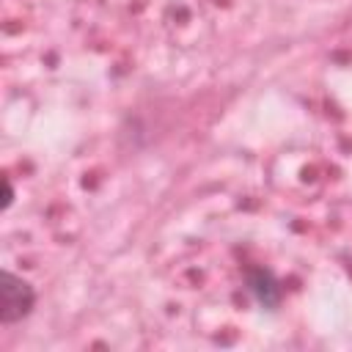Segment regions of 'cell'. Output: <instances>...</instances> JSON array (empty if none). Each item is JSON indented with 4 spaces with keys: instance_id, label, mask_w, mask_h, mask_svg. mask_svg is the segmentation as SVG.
I'll return each mask as SVG.
<instances>
[{
    "instance_id": "2",
    "label": "cell",
    "mask_w": 352,
    "mask_h": 352,
    "mask_svg": "<svg viewBox=\"0 0 352 352\" xmlns=\"http://www.w3.org/2000/svg\"><path fill=\"white\" fill-rule=\"evenodd\" d=\"M245 289H248V294L253 297V302L261 311H270L272 314L283 302V286H280V280L275 278L272 270H267L261 264L245 270Z\"/></svg>"
},
{
    "instance_id": "3",
    "label": "cell",
    "mask_w": 352,
    "mask_h": 352,
    "mask_svg": "<svg viewBox=\"0 0 352 352\" xmlns=\"http://www.w3.org/2000/svg\"><path fill=\"white\" fill-rule=\"evenodd\" d=\"M3 187H6V195H3L0 209H3V212H8V209H11V204H14V187H11V182H8V179L3 182Z\"/></svg>"
},
{
    "instance_id": "1",
    "label": "cell",
    "mask_w": 352,
    "mask_h": 352,
    "mask_svg": "<svg viewBox=\"0 0 352 352\" xmlns=\"http://www.w3.org/2000/svg\"><path fill=\"white\" fill-rule=\"evenodd\" d=\"M33 305H36V289L22 275L3 270L0 272V322L6 327L16 324L30 316Z\"/></svg>"
}]
</instances>
